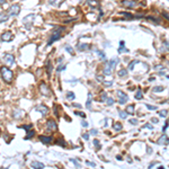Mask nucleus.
Segmentation results:
<instances>
[{"label": "nucleus", "mask_w": 169, "mask_h": 169, "mask_svg": "<svg viewBox=\"0 0 169 169\" xmlns=\"http://www.w3.org/2000/svg\"><path fill=\"white\" fill-rule=\"evenodd\" d=\"M123 52H129V50L125 47V42L121 41L119 42V53H123Z\"/></svg>", "instance_id": "obj_17"}, {"label": "nucleus", "mask_w": 169, "mask_h": 169, "mask_svg": "<svg viewBox=\"0 0 169 169\" xmlns=\"http://www.w3.org/2000/svg\"><path fill=\"white\" fill-rule=\"evenodd\" d=\"M20 13V6L19 5H13L8 8V14L10 16H18Z\"/></svg>", "instance_id": "obj_6"}, {"label": "nucleus", "mask_w": 169, "mask_h": 169, "mask_svg": "<svg viewBox=\"0 0 169 169\" xmlns=\"http://www.w3.org/2000/svg\"><path fill=\"white\" fill-rule=\"evenodd\" d=\"M151 149H150V148H148V153H149V155H150V153H151Z\"/></svg>", "instance_id": "obj_61"}, {"label": "nucleus", "mask_w": 169, "mask_h": 169, "mask_svg": "<svg viewBox=\"0 0 169 169\" xmlns=\"http://www.w3.org/2000/svg\"><path fill=\"white\" fill-rule=\"evenodd\" d=\"M19 127H20V129H25L26 131H28L29 129H32L33 125H32V124H29V125H20Z\"/></svg>", "instance_id": "obj_46"}, {"label": "nucleus", "mask_w": 169, "mask_h": 169, "mask_svg": "<svg viewBox=\"0 0 169 169\" xmlns=\"http://www.w3.org/2000/svg\"><path fill=\"white\" fill-rule=\"evenodd\" d=\"M70 161H71L72 163H75V166H76V167H78V168H80V167H81V165H80L79 162L77 161L76 159H70Z\"/></svg>", "instance_id": "obj_44"}, {"label": "nucleus", "mask_w": 169, "mask_h": 169, "mask_svg": "<svg viewBox=\"0 0 169 169\" xmlns=\"http://www.w3.org/2000/svg\"><path fill=\"white\" fill-rule=\"evenodd\" d=\"M143 129H149V130H153V126L151 124H144Z\"/></svg>", "instance_id": "obj_48"}, {"label": "nucleus", "mask_w": 169, "mask_h": 169, "mask_svg": "<svg viewBox=\"0 0 169 169\" xmlns=\"http://www.w3.org/2000/svg\"><path fill=\"white\" fill-rule=\"evenodd\" d=\"M113 129L115 130V131H117V132H119V131H121V130L123 129L122 123H119V122H114V124H113Z\"/></svg>", "instance_id": "obj_24"}, {"label": "nucleus", "mask_w": 169, "mask_h": 169, "mask_svg": "<svg viewBox=\"0 0 169 169\" xmlns=\"http://www.w3.org/2000/svg\"><path fill=\"white\" fill-rule=\"evenodd\" d=\"M63 2V0H49V4L51 6H54V7H58Z\"/></svg>", "instance_id": "obj_20"}, {"label": "nucleus", "mask_w": 169, "mask_h": 169, "mask_svg": "<svg viewBox=\"0 0 169 169\" xmlns=\"http://www.w3.org/2000/svg\"><path fill=\"white\" fill-rule=\"evenodd\" d=\"M155 79H156L155 77H150V79H149V80H150V81H153Z\"/></svg>", "instance_id": "obj_62"}, {"label": "nucleus", "mask_w": 169, "mask_h": 169, "mask_svg": "<svg viewBox=\"0 0 169 169\" xmlns=\"http://www.w3.org/2000/svg\"><path fill=\"white\" fill-rule=\"evenodd\" d=\"M139 63V60H134V61L130 62L129 63V70H134V65Z\"/></svg>", "instance_id": "obj_35"}, {"label": "nucleus", "mask_w": 169, "mask_h": 169, "mask_svg": "<svg viewBox=\"0 0 169 169\" xmlns=\"http://www.w3.org/2000/svg\"><path fill=\"white\" fill-rule=\"evenodd\" d=\"M145 107H147L148 109H150V111H157V106H152V105H150V104H145Z\"/></svg>", "instance_id": "obj_40"}, {"label": "nucleus", "mask_w": 169, "mask_h": 169, "mask_svg": "<svg viewBox=\"0 0 169 169\" xmlns=\"http://www.w3.org/2000/svg\"><path fill=\"white\" fill-rule=\"evenodd\" d=\"M75 98H76V94L73 93V91H68V93H67V99L73 101Z\"/></svg>", "instance_id": "obj_28"}, {"label": "nucleus", "mask_w": 169, "mask_h": 169, "mask_svg": "<svg viewBox=\"0 0 169 169\" xmlns=\"http://www.w3.org/2000/svg\"><path fill=\"white\" fill-rule=\"evenodd\" d=\"M135 99L137 101H141L142 98H143V94H142V90H141V88H139L138 89V91H137V94H135Z\"/></svg>", "instance_id": "obj_25"}, {"label": "nucleus", "mask_w": 169, "mask_h": 169, "mask_svg": "<svg viewBox=\"0 0 169 169\" xmlns=\"http://www.w3.org/2000/svg\"><path fill=\"white\" fill-rule=\"evenodd\" d=\"M65 69H67V65H65V64H60L58 68H57V71H58V72L63 71V70H65Z\"/></svg>", "instance_id": "obj_39"}, {"label": "nucleus", "mask_w": 169, "mask_h": 169, "mask_svg": "<svg viewBox=\"0 0 169 169\" xmlns=\"http://www.w3.org/2000/svg\"><path fill=\"white\" fill-rule=\"evenodd\" d=\"M117 75H119V77L121 78V77H125L127 76V70L126 69H121L119 72H117Z\"/></svg>", "instance_id": "obj_31"}, {"label": "nucleus", "mask_w": 169, "mask_h": 169, "mask_svg": "<svg viewBox=\"0 0 169 169\" xmlns=\"http://www.w3.org/2000/svg\"><path fill=\"white\" fill-rule=\"evenodd\" d=\"M167 129H168V122H166V124L163 125V127H162V132H163V133L167 132Z\"/></svg>", "instance_id": "obj_52"}, {"label": "nucleus", "mask_w": 169, "mask_h": 169, "mask_svg": "<svg viewBox=\"0 0 169 169\" xmlns=\"http://www.w3.org/2000/svg\"><path fill=\"white\" fill-rule=\"evenodd\" d=\"M157 143L160 144V145H163V144H168V137H167V135H165V133H163L161 137L158 139Z\"/></svg>", "instance_id": "obj_15"}, {"label": "nucleus", "mask_w": 169, "mask_h": 169, "mask_svg": "<svg viewBox=\"0 0 169 169\" xmlns=\"http://www.w3.org/2000/svg\"><path fill=\"white\" fill-rule=\"evenodd\" d=\"M89 133L91 134V135H97V134H98V131H97L96 129H93V130H91V131L89 132Z\"/></svg>", "instance_id": "obj_50"}, {"label": "nucleus", "mask_w": 169, "mask_h": 169, "mask_svg": "<svg viewBox=\"0 0 169 169\" xmlns=\"http://www.w3.org/2000/svg\"><path fill=\"white\" fill-rule=\"evenodd\" d=\"M34 135H35V131H34V130H31V131H29L28 130V131H27V135H26L24 139H25V140H28V139H32Z\"/></svg>", "instance_id": "obj_27"}, {"label": "nucleus", "mask_w": 169, "mask_h": 169, "mask_svg": "<svg viewBox=\"0 0 169 169\" xmlns=\"http://www.w3.org/2000/svg\"><path fill=\"white\" fill-rule=\"evenodd\" d=\"M9 19V15L5 14V13H0V23H5Z\"/></svg>", "instance_id": "obj_23"}, {"label": "nucleus", "mask_w": 169, "mask_h": 169, "mask_svg": "<svg viewBox=\"0 0 169 169\" xmlns=\"http://www.w3.org/2000/svg\"><path fill=\"white\" fill-rule=\"evenodd\" d=\"M6 2H7L6 0H0V4H1V5H2V4H6Z\"/></svg>", "instance_id": "obj_59"}, {"label": "nucleus", "mask_w": 169, "mask_h": 169, "mask_svg": "<svg viewBox=\"0 0 169 169\" xmlns=\"http://www.w3.org/2000/svg\"><path fill=\"white\" fill-rule=\"evenodd\" d=\"M72 106H73V107H76V108H83V106H81V105L80 104H78V103H73V104H72Z\"/></svg>", "instance_id": "obj_53"}, {"label": "nucleus", "mask_w": 169, "mask_h": 169, "mask_svg": "<svg viewBox=\"0 0 169 169\" xmlns=\"http://www.w3.org/2000/svg\"><path fill=\"white\" fill-rule=\"evenodd\" d=\"M35 109L37 112H40L43 116H46L47 114H49V108H47V106H45V105H37L35 107Z\"/></svg>", "instance_id": "obj_9"}, {"label": "nucleus", "mask_w": 169, "mask_h": 169, "mask_svg": "<svg viewBox=\"0 0 169 169\" xmlns=\"http://www.w3.org/2000/svg\"><path fill=\"white\" fill-rule=\"evenodd\" d=\"M54 115L58 116V111H57V104L54 105Z\"/></svg>", "instance_id": "obj_58"}, {"label": "nucleus", "mask_w": 169, "mask_h": 169, "mask_svg": "<svg viewBox=\"0 0 169 169\" xmlns=\"http://www.w3.org/2000/svg\"><path fill=\"white\" fill-rule=\"evenodd\" d=\"M31 167L34 169H43L45 166H44V163H42V162H40V161H33L32 163H31Z\"/></svg>", "instance_id": "obj_16"}, {"label": "nucleus", "mask_w": 169, "mask_h": 169, "mask_svg": "<svg viewBox=\"0 0 169 169\" xmlns=\"http://www.w3.org/2000/svg\"><path fill=\"white\" fill-rule=\"evenodd\" d=\"M83 139H85L86 141H88V140H89V134H88V133L83 134Z\"/></svg>", "instance_id": "obj_55"}, {"label": "nucleus", "mask_w": 169, "mask_h": 169, "mask_svg": "<svg viewBox=\"0 0 169 169\" xmlns=\"http://www.w3.org/2000/svg\"><path fill=\"white\" fill-rule=\"evenodd\" d=\"M134 109H135V108H134V105H127V106H126V113H127V114H130V115H133L134 114Z\"/></svg>", "instance_id": "obj_21"}, {"label": "nucleus", "mask_w": 169, "mask_h": 169, "mask_svg": "<svg viewBox=\"0 0 169 169\" xmlns=\"http://www.w3.org/2000/svg\"><path fill=\"white\" fill-rule=\"evenodd\" d=\"M39 140L41 142H43L44 144H50L52 141H53V138L52 137H46V135H40L39 137Z\"/></svg>", "instance_id": "obj_14"}, {"label": "nucleus", "mask_w": 169, "mask_h": 169, "mask_svg": "<svg viewBox=\"0 0 169 169\" xmlns=\"http://www.w3.org/2000/svg\"><path fill=\"white\" fill-rule=\"evenodd\" d=\"M34 14H31L28 16H26L24 19H23V23L25 24V27L26 28H31L32 27V24H33V20H34Z\"/></svg>", "instance_id": "obj_7"}, {"label": "nucleus", "mask_w": 169, "mask_h": 169, "mask_svg": "<svg viewBox=\"0 0 169 169\" xmlns=\"http://www.w3.org/2000/svg\"><path fill=\"white\" fill-rule=\"evenodd\" d=\"M40 93L43 95L44 97H51L50 87L47 86L45 83H41V85H40Z\"/></svg>", "instance_id": "obj_3"}, {"label": "nucleus", "mask_w": 169, "mask_h": 169, "mask_svg": "<svg viewBox=\"0 0 169 169\" xmlns=\"http://www.w3.org/2000/svg\"><path fill=\"white\" fill-rule=\"evenodd\" d=\"M103 83H104L106 87H111L112 85H113V80H111V81H105V80H104V81H103Z\"/></svg>", "instance_id": "obj_47"}, {"label": "nucleus", "mask_w": 169, "mask_h": 169, "mask_svg": "<svg viewBox=\"0 0 169 169\" xmlns=\"http://www.w3.org/2000/svg\"><path fill=\"white\" fill-rule=\"evenodd\" d=\"M88 125H89V124H88L87 121H85V119L81 121V126H83V127H88Z\"/></svg>", "instance_id": "obj_49"}, {"label": "nucleus", "mask_w": 169, "mask_h": 169, "mask_svg": "<svg viewBox=\"0 0 169 169\" xmlns=\"http://www.w3.org/2000/svg\"><path fill=\"white\" fill-rule=\"evenodd\" d=\"M107 93H106V91H103V93H101V101H103V103H104V101H106V99H107Z\"/></svg>", "instance_id": "obj_38"}, {"label": "nucleus", "mask_w": 169, "mask_h": 169, "mask_svg": "<svg viewBox=\"0 0 169 169\" xmlns=\"http://www.w3.org/2000/svg\"><path fill=\"white\" fill-rule=\"evenodd\" d=\"M75 114L78 115V116H80V117H83V119H86V114L83 113V112H75Z\"/></svg>", "instance_id": "obj_43"}, {"label": "nucleus", "mask_w": 169, "mask_h": 169, "mask_svg": "<svg viewBox=\"0 0 169 169\" xmlns=\"http://www.w3.org/2000/svg\"><path fill=\"white\" fill-rule=\"evenodd\" d=\"M2 60H4V62L7 64V67H13V65L15 64V58L14 55L10 53H6L4 55V58H2Z\"/></svg>", "instance_id": "obj_4"}, {"label": "nucleus", "mask_w": 169, "mask_h": 169, "mask_svg": "<svg viewBox=\"0 0 169 169\" xmlns=\"http://www.w3.org/2000/svg\"><path fill=\"white\" fill-rule=\"evenodd\" d=\"M89 44H86V43H79L78 44V50L79 51H88L89 50Z\"/></svg>", "instance_id": "obj_19"}, {"label": "nucleus", "mask_w": 169, "mask_h": 169, "mask_svg": "<svg viewBox=\"0 0 169 169\" xmlns=\"http://www.w3.org/2000/svg\"><path fill=\"white\" fill-rule=\"evenodd\" d=\"M119 117H121L122 119H125L126 117H127V115H129V114L126 113V111H119Z\"/></svg>", "instance_id": "obj_33"}, {"label": "nucleus", "mask_w": 169, "mask_h": 169, "mask_svg": "<svg viewBox=\"0 0 169 169\" xmlns=\"http://www.w3.org/2000/svg\"><path fill=\"white\" fill-rule=\"evenodd\" d=\"M25 116V112L22 111V109H16V111H14V113H13V117L16 119H23Z\"/></svg>", "instance_id": "obj_12"}, {"label": "nucleus", "mask_w": 169, "mask_h": 169, "mask_svg": "<svg viewBox=\"0 0 169 169\" xmlns=\"http://www.w3.org/2000/svg\"><path fill=\"white\" fill-rule=\"evenodd\" d=\"M46 127L50 131H55V130L58 129V125H57V122L54 119H49L46 122Z\"/></svg>", "instance_id": "obj_11"}, {"label": "nucleus", "mask_w": 169, "mask_h": 169, "mask_svg": "<svg viewBox=\"0 0 169 169\" xmlns=\"http://www.w3.org/2000/svg\"><path fill=\"white\" fill-rule=\"evenodd\" d=\"M91 93H88V98H87V101H86V107L87 109H91Z\"/></svg>", "instance_id": "obj_22"}, {"label": "nucleus", "mask_w": 169, "mask_h": 169, "mask_svg": "<svg viewBox=\"0 0 169 169\" xmlns=\"http://www.w3.org/2000/svg\"><path fill=\"white\" fill-rule=\"evenodd\" d=\"M129 123H131L132 125H138V123H139V121H138L137 119H131L129 121Z\"/></svg>", "instance_id": "obj_45"}, {"label": "nucleus", "mask_w": 169, "mask_h": 169, "mask_svg": "<svg viewBox=\"0 0 169 169\" xmlns=\"http://www.w3.org/2000/svg\"><path fill=\"white\" fill-rule=\"evenodd\" d=\"M64 49H65V51H67L69 54H71V55H75V50L72 49V46H70V45H65Z\"/></svg>", "instance_id": "obj_32"}, {"label": "nucleus", "mask_w": 169, "mask_h": 169, "mask_svg": "<svg viewBox=\"0 0 169 169\" xmlns=\"http://www.w3.org/2000/svg\"><path fill=\"white\" fill-rule=\"evenodd\" d=\"M62 141H63V140H62V139H60V140H58V142H57V143L61 144L62 147H64V145H65V142H62Z\"/></svg>", "instance_id": "obj_56"}, {"label": "nucleus", "mask_w": 169, "mask_h": 169, "mask_svg": "<svg viewBox=\"0 0 169 169\" xmlns=\"http://www.w3.org/2000/svg\"><path fill=\"white\" fill-rule=\"evenodd\" d=\"M14 39V35H13V33L7 31V32H5L1 34V41L2 42H10L11 40Z\"/></svg>", "instance_id": "obj_8"}, {"label": "nucleus", "mask_w": 169, "mask_h": 169, "mask_svg": "<svg viewBox=\"0 0 169 169\" xmlns=\"http://www.w3.org/2000/svg\"><path fill=\"white\" fill-rule=\"evenodd\" d=\"M94 145L96 147V149H97V150H99V149H101V147L98 140H94Z\"/></svg>", "instance_id": "obj_42"}, {"label": "nucleus", "mask_w": 169, "mask_h": 169, "mask_svg": "<svg viewBox=\"0 0 169 169\" xmlns=\"http://www.w3.org/2000/svg\"><path fill=\"white\" fill-rule=\"evenodd\" d=\"M112 71H113V70H112L111 68H108L107 65H106V67L104 68V70H103V73H104L105 76H111V75H112Z\"/></svg>", "instance_id": "obj_30"}, {"label": "nucleus", "mask_w": 169, "mask_h": 169, "mask_svg": "<svg viewBox=\"0 0 169 169\" xmlns=\"http://www.w3.org/2000/svg\"><path fill=\"white\" fill-rule=\"evenodd\" d=\"M151 122H152V123H155V124H157V123L159 122V119H156V117H152V119H151Z\"/></svg>", "instance_id": "obj_57"}, {"label": "nucleus", "mask_w": 169, "mask_h": 169, "mask_svg": "<svg viewBox=\"0 0 169 169\" xmlns=\"http://www.w3.org/2000/svg\"><path fill=\"white\" fill-rule=\"evenodd\" d=\"M116 94H117V96H119V104L123 105V104H125V103H127V101H129V96H127L124 91H122V90H117Z\"/></svg>", "instance_id": "obj_5"}, {"label": "nucleus", "mask_w": 169, "mask_h": 169, "mask_svg": "<svg viewBox=\"0 0 169 169\" xmlns=\"http://www.w3.org/2000/svg\"><path fill=\"white\" fill-rule=\"evenodd\" d=\"M114 103H115L114 98H113V97H107V99H106V104H107L108 106H112V105H114Z\"/></svg>", "instance_id": "obj_36"}, {"label": "nucleus", "mask_w": 169, "mask_h": 169, "mask_svg": "<svg viewBox=\"0 0 169 169\" xmlns=\"http://www.w3.org/2000/svg\"><path fill=\"white\" fill-rule=\"evenodd\" d=\"M0 73H1V78L6 83H13V79H14V72L11 71L10 69L6 67V65H2L0 68Z\"/></svg>", "instance_id": "obj_1"}, {"label": "nucleus", "mask_w": 169, "mask_h": 169, "mask_svg": "<svg viewBox=\"0 0 169 169\" xmlns=\"http://www.w3.org/2000/svg\"><path fill=\"white\" fill-rule=\"evenodd\" d=\"M119 15H123V16H125V17L130 18V19H133V16H132V14H130V13H119Z\"/></svg>", "instance_id": "obj_41"}, {"label": "nucleus", "mask_w": 169, "mask_h": 169, "mask_svg": "<svg viewBox=\"0 0 169 169\" xmlns=\"http://www.w3.org/2000/svg\"><path fill=\"white\" fill-rule=\"evenodd\" d=\"M105 62H106V65H107L108 68H111L112 70H113V69L117 65V63L119 62V60L117 58H114V59H112V60H109V61H105Z\"/></svg>", "instance_id": "obj_13"}, {"label": "nucleus", "mask_w": 169, "mask_h": 169, "mask_svg": "<svg viewBox=\"0 0 169 169\" xmlns=\"http://www.w3.org/2000/svg\"><path fill=\"white\" fill-rule=\"evenodd\" d=\"M86 165L89 166V167H96V163H95V162H91V161H86Z\"/></svg>", "instance_id": "obj_51"}, {"label": "nucleus", "mask_w": 169, "mask_h": 169, "mask_svg": "<svg viewBox=\"0 0 169 169\" xmlns=\"http://www.w3.org/2000/svg\"><path fill=\"white\" fill-rule=\"evenodd\" d=\"M96 53L98 54V57L103 60V61H106V54L103 52V51H99V50H96Z\"/></svg>", "instance_id": "obj_29"}, {"label": "nucleus", "mask_w": 169, "mask_h": 169, "mask_svg": "<svg viewBox=\"0 0 169 169\" xmlns=\"http://www.w3.org/2000/svg\"><path fill=\"white\" fill-rule=\"evenodd\" d=\"M116 158H117V160H119V161H121V160H122V157H121V156H117V157H116Z\"/></svg>", "instance_id": "obj_60"}, {"label": "nucleus", "mask_w": 169, "mask_h": 169, "mask_svg": "<svg viewBox=\"0 0 169 169\" xmlns=\"http://www.w3.org/2000/svg\"><path fill=\"white\" fill-rule=\"evenodd\" d=\"M165 88L166 87H163V86H156L152 88V91H153V93H161V91L165 90Z\"/></svg>", "instance_id": "obj_26"}, {"label": "nucleus", "mask_w": 169, "mask_h": 169, "mask_svg": "<svg viewBox=\"0 0 169 169\" xmlns=\"http://www.w3.org/2000/svg\"><path fill=\"white\" fill-rule=\"evenodd\" d=\"M96 79H97L98 80V81H101V83H103V81H104V77H103V76H97V77H96Z\"/></svg>", "instance_id": "obj_54"}, {"label": "nucleus", "mask_w": 169, "mask_h": 169, "mask_svg": "<svg viewBox=\"0 0 169 169\" xmlns=\"http://www.w3.org/2000/svg\"><path fill=\"white\" fill-rule=\"evenodd\" d=\"M158 114H159V116H160V117H163V119H165V117H167L168 111H167V109H161V111L158 112Z\"/></svg>", "instance_id": "obj_34"}, {"label": "nucleus", "mask_w": 169, "mask_h": 169, "mask_svg": "<svg viewBox=\"0 0 169 169\" xmlns=\"http://www.w3.org/2000/svg\"><path fill=\"white\" fill-rule=\"evenodd\" d=\"M63 31H64L63 27H59L58 29H55L54 32H52L50 39H49V41H47V46L52 45L53 42H55V41L60 40V39H61V36H62V32H63Z\"/></svg>", "instance_id": "obj_2"}, {"label": "nucleus", "mask_w": 169, "mask_h": 169, "mask_svg": "<svg viewBox=\"0 0 169 169\" xmlns=\"http://www.w3.org/2000/svg\"><path fill=\"white\" fill-rule=\"evenodd\" d=\"M122 5L127 8H135L138 6V2L135 0H123Z\"/></svg>", "instance_id": "obj_10"}, {"label": "nucleus", "mask_w": 169, "mask_h": 169, "mask_svg": "<svg viewBox=\"0 0 169 169\" xmlns=\"http://www.w3.org/2000/svg\"><path fill=\"white\" fill-rule=\"evenodd\" d=\"M165 65H162V64H158V65H156L155 67V70L156 71H165Z\"/></svg>", "instance_id": "obj_37"}, {"label": "nucleus", "mask_w": 169, "mask_h": 169, "mask_svg": "<svg viewBox=\"0 0 169 169\" xmlns=\"http://www.w3.org/2000/svg\"><path fill=\"white\" fill-rule=\"evenodd\" d=\"M52 71H53V65H52V62L49 60L46 63V72H47V76L51 77L52 75Z\"/></svg>", "instance_id": "obj_18"}]
</instances>
